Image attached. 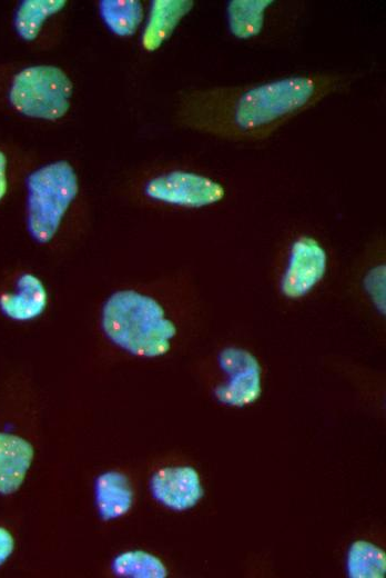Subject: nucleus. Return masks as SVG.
<instances>
[{"label": "nucleus", "mask_w": 386, "mask_h": 578, "mask_svg": "<svg viewBox=\"0 0 386 578\" xmlns=\"http://www.w3.org/2000/svg\"><path fill=\"white\" fill-rule=\"evenodd\" d=\"M13 548L14 540L12 535L6 528L0 527V566L10 557Z\"/></svg>", "instance_id": "nucleus-19"}, {"label": "nucleus", "mask_w": 386, "mask_h": 578, "mask_svg": "<svg viewBox=\"0 0 386 578\" xmlns=\"http://www.w3.org/2000/svg\"><path fill=\"white\" fill-rule=\"evenodd\" d=\"M275 0H231L226 6V23L230 33L237 40L258 38L270 27L271 14L277 7Z\"/></svg>", "instance_id": "nucleus-9"}, {"label": "nucleus", "mask_w": 386, "mask_h": 578, "mask_svg": "<svg viewBox=\"0 0 386 578\" xmlns=\"http://www.w3.org/2000/svg\"><path fill=\"white\" fill-rule=\"evenodd\" d=\"M364 272L359 276L358 287L363 290L369 306L379 315L385 316V257L379 248L377 255H373L364 266Z\"/></svg>", "instance_id": "nucleus-18"}, {"label": "nucleus", "mask_w": 386, "mask_h": 578, "mask_svg": "<svg viewBox=\"0 0 386 578\" xmlns=\"http://www.w3.org/2000/svg\"><path fill=\"white\" fill-rule=\"evenodd\" d=\"M355 79L346 73L307 72L193 90L181 98L177 120L222 140L258 142L328 96L344 92Z\"/></svg>", "instance_id": "nucleus-1"}, {"label": "nucleus", "mask_w": 386, "mask_h": 578, "mask_svg": "<svg viewBox=\"0 0 386 578\" xmlns=\"http://www.w3.org/2000/svg\"><path fill=\"white\" fill-rule=\"evenodd\" d=\"M95 502L103 520L125 515L133 502V491L129 479L118 471L100 475L95 481Z\"/></svg>", "instance_id": "nucleus-13"}, {"label": "nucleus", "mask_w": 386, "mask_h": 578, "mask_svg": "<svg viewBox=\"0 0 386 578\" xmlns=\"http://www.w3.org/2000/svg\"><path fill=\"white\" fill-rule=\"evenodd\" d=\"M224 381L215 386V399L228 407L243 408L254 403L262 393V367L250 351L228 347L217 356Z\"/></svg>", "instance_id": "nucleus-7"}, {"label": "nucleus", "mask_w": 386, "mask_h": 578, "mask_svg": "<svg viewBox=\"0 0 386 578\" xmlns=\"http://www.w3.org/2000/svg\"><path fill=\"white\" fill-rule=\"evenodd\" d=\"M7 189H8L7 157L0 150V200L4 197Z\"/></svg>", "instance_id": "nucleus-20"}, {"label": "nucleus", "mask_w": 386, "mask_h": 578, "mask_svg": "<svg viewBox=\"0 0 386 578\" xmlns=\"http://www.w3.org/2000/svg\"><path fill=\"white\" fill-rule=\"evenodd\" d=\"M26 186L28 231L37 242L48 243L78 195L77 173L68 161H54L31 172Z\"/></svg>", "instance_id": "nucleus-3"}, {"label": "nucleus", "mask_w": 386, "mask_h": 578, "mask_svg": "<svg viewBox=\"0 0 386 578\" xmlns=\"http://www.w3.org/2000/svg\"><path fill=\"white\" fill-rule=\"evenodd\" d=\"M101 325L110 341L141 358L167 353L177 333L163 303L135 289L118 290L105 300Z\"/></svg>", "instance_id": "nucleus-2"}, {"label": "nucleus", "mask_w": 386, "mask_h": 578, "mask_svg": "<svg viewBox=\"0 0 386 578\" xmlns=\"http://www.w3.org/2000/svg\"><path fill=\"white\" fill-rule=\"evenodd\" d=\"M48 303L42 281L31 273L21 275L11 292L0 295L1 312L13 320H31L39 317Z\"/></svg>", "instance_id": "nucleus-11"}, {"label": "nucleus", "mask_w": 386, "mask_h": 578, "mask_svg": "<svg viewBox=\"0 0 386 578\" xmlns=\"http://www.w3.org/2000/svg\"><path fill=\"white\" fill-rule=\"evenodd\" d=\"M65 4V0L22 1L13 17L17 34L24 41H33L38 38L45 20L60 12Z\"/></svg>", "instance_id": "nucleus-14"}, {"label": "nucleus", "mask_w": 386, "mask_h": 578, "mask_svg": "<svg viewBox=\"0 0 386 578\" xmlns=\"http://www.w3.org/2000/svg\"><path fill=\"white\" fill-rule=\"evenodd\" d=\"M329 256L314 236L302 233L290 242L278 277V291L287 300L308 297L326 278Z\"/></svg>", "instance_id": "nucleus-5"}, {"label": "nucleus", "mask_w": 386, "mask_h": 578, "mask_svg": "<svg viewBox=\"0 0 386 578\" xmlns=\"http://www.w3.org/2000/svg\"><path fill=\"white\" fill-rule=\"evenodd\" d=\"M150 489L158 502L175 511L193 508L204 495L200 475L190 466L159 469L151 477Z\"/></svg>", "instance_id": "nucleus-8"}, {"label": "nucleus", "mask_w": 386, "mask_h": 578, "mask_svg": "<svg viewBox=\"0 0 386 578\" xmlns=\"http://www.w3.org/2000/svg\"><path fill=\"white\" fill-rule=\"evenodd\" d=\"M346 568L352 578L385 577V551L368 541L357 540L348 549Z\"/></svg>", "instance_id": "nucleus-16"}, {"label": "nucleus", "mask_w": 386, "mask_h": 578, "mask_svg": "<svg viewBox=\"0 0 386 578\" xmlns=\"http://www.w3.org/2000/svg\"><path fill=\"white\" fill-rule=\"evenodd\" d=\"M142 191L149 200L185 209L210 207L226 196V189L220 180L180 169L153 176L144 182Z\"/></svg>", "instance_id": "nucleus-6"}, {"label": "nucleus", "mask_w": 386, "mask_h": 578, "mask_svg": "<svg viewBox=\"0 0 386 578\" xmlns=\"http://www.w3.org/2000/svg\"><path fill=\"white\" fill-rule=\"evenodd\" d=\"M32 445L16 435L0 432V494L17 491L33 460Z\"/></svg>", "instance_id": "nucleus-12"}, {"label": "nucleus", "mask_w": 386, "mask_h": 578, "mask_svg": "<svg viewBox=\"0 0 386 578\" xmlns=\"http://www.w3.org/2000/svg\"><path fill=\"white\" fill-rule=\"evenodd\" d=\"M194 8L191 0H154L141 38L146 52L158 50L174 32L181 20Z\"/></svg>", "instance_id": "nucleus-10"}, {"label": "nucleus", "mask_w": 386, "mask_h": 578, "mask_svg": "<svg viewBox=\"0 0 386 578\" xmlns=\"http://www.w3.org/2000/svg\"><path fill=\"white\" fill-rule=\"evenodd\" d=\"M99 12L108 29L119 37L134 34L143 20V6L138 0H102Z\"/></svg>", "instance_id": "nucleus-15"}, {"label": "nucleus", "mask_w": 386, "mask_h": 578, "mask_svg": "<svg viewBox=\"0 0 386 578\" xmlns=\"http://www.w3.org/2000/svg\"><path fill=\"white\" fill-rule=\"evenodd\" d=\"M72 93L73 83L62 69L32 66L13 77L8 99L22 116L55 121L67 114Z\"/></svg>", "instance_id": "nucleus-4"}, {"label": "nucleus", "mask_w": 386, "mask_h": 578, "mask_svg": "<svg viewBox=\"0 0 386 578\" xmlns=\"http://www.w3.org/2000/svg\"><path fill=\"white\" fill-rule=\"evenodd\" d=\"M112 570L118 576L135 578H164L167 575L156 556L142 550L120 554L112 562Z\"/></svg>", "instance_id": "nucleus-17"}]
</instances>
